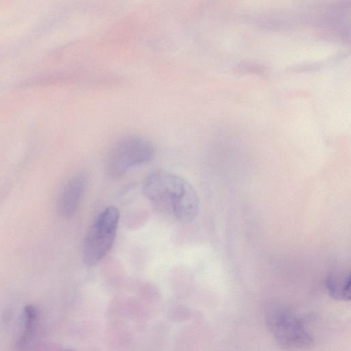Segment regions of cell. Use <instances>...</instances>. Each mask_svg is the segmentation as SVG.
I'll use <instances>...</instances> for the list:
<instances>
[{
    "instance_id": "1",
    "label": "cell",
    "mask_w": 351,
    "mask_h": 351,
    "mask_svg": "<svg viewBox=\"0 0 351 351\" xmlns=\"http://www.w3.org/2000/svg\"><path fill=\"white\" fill-rule=\"evenodd\" d=\"M145 196L162 211L181 223L197 215L199 202L193 186L184 178L167 171H156L144 180Z\"/></svg>"
},
{
    "instance_id": "2",
    "label": "cell",
    "mask_w": 351,
    "mask_h": 351,
    "mask_svg": "<svg viewBox=\"0 0 351 351\" xmlns=\"http://www.w3.org/2000/svg\"><path fill=\"white\" fill-rule=\"evenodd\" d=\"M119 220V210L112 206L106 208L95 219L83 242L82 256L86 265H96L110 251L116 237Z\"/></svg>"
},
{
    "instance_id": "3",
    "label": "cell",
    "mask_w": 351,
    "mask_h": 351,
    "mask_svg": "<svg viewBox=\"0 0 351 351\" xmlns=\"http://www.w3.org/2000/svg\"><path fill=\"white\" fill-rule=\"evenodd\" d=\"M154 155V148L147 139L129 136L119 140L112 147L108 158L109 175L117 178L130 168L150 161Z\"/></svg>"
},
{
    "instance_id": "4",
    "label": "cell",
    "mask_w": 351,
    "mask_h": 351,
    "mask_svg": "<svg viewBox=\"0 0 351 351\" xmlns=\"http://www.w3.org/2000/svg\"><path fill=\"white\" fill-rule=\"evenodd\" d=\"M269 328L280 345L290 350H305L313 341L302 322L290 311L279 307L269 310Z\"/></svg>"
},
{
    "instance_id": "5",
    "label": "cell",
    "mask_w": 351,
    "mask_h": 351,
    "mask_svg": "<svg viewBox=\"0 0 351 351\" xmlns=\"http://www.w3.org/2000/svg\"><path fill=\"white\" fill-rule=\"evenodd\" d=\"M87 183L84 174L72 177L64 186L57 203L59 214L64 217H71L76 212Z\"/></svg>"
},
{
    "instance_id": "6",
    "label": "cell",
    "mask_w": 351,
    "mask_h": 351,
    "mask_svg": "<svg viewBox=\"0 0 351 351\" xmlns=\"http://www.w3.org/2000/svg\"><path fill=\"white\" fill-rule=\"evenodd\" d=\"M326 287L329 295L335 300L350 301V274L344 269H336L327 276Z\"/></svg>"
},
{
    "instance_id": "7",
    "label": "cell",
    "mask_w": 351,
    "mask_h": 351,
    "mask_svg": "<svg viewBox=\"0 0 351 351\" xmlns=\"http://www.w3.org/2000/svg\"><path fill=\"white\" fill-rule=\"evenodd\" d=\"M37 319L38 311L36 307L32 305L27 306L25 308L24 331L18 342L20 348H24L33 336Z\"/></svg>"
}]
</instances>
